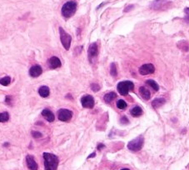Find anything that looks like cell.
<instances>
[{"label":"cell","mask_w":189,"mask_h":170,"mask_svg":"<svg viewBox=\"0 0 189 170\" xmlns=\"http://www.w3.org/2000/svg\"><path fill=\"white\" fill-rule=\"evenodd\" d=\"M77 7H78V3L75 1H68L67 3H65L61 10L62 15L65 18L73 17L76 13Z\"/></svg>","instance_id":"2"},{"label":"cell","mask_w":189,"mask_h":170,"mask_svg":"<svg viewBox=\"0 0 189 170\" xmlns=\"http://www.w3.org/2000/svg\"><path fill=\"white\" fill-rule=\"evenodd\" d=\"M26 163H27V166L29 170H38V164L32 155L26 156Z\"/></svg>","instance_id":"11"},{"label":"cell","mask_w":189,"mask_h":170,"mask_svg":"<svg viewBox=\"0 0 189 170\" xmlns=\"http://www.w3.org/2000/svg\"><path fill=\"white\" fill-rule=\"evenodd\" d=\"M95 155H96V153H92V154H90V155L88 156V159H91V158H93V157H95Z\"/></svg>","instance_id":"32"},{"label":"cell","mask_w":189,"mask_h":170,"mask_svg":"<svg viewBox=\"0 0 189 170\" xmlns=\"http://www.w3.org/2000/svg\"><path fill=\"white\" fill-rule=\"evenodd\" d=\"M133 5H128L127 8L124 9V12H125V13H127V12H128L129 10H131V9H133Z\"/></svg>","instance_id":"30"},{"label":"cell","mask_w":189,"mask_h":170,"mask_svg":"<svg viewBox=\"0 0 189 170\" xmlns=\"http://www.w3.org/2000/svg\"><path fill=\"white\" fill-rule=\"evenodd\" d=\"M42 115L46 119V120L49 123L54 122V119H55V117H54V114L53 113V112L51 110H49V109H48V108H46V109H43V110H42Z\"/></svg>","instance_id":"14"},{"label":"cell","mask_w":189,"mask_h":170,"mask_svg":"<svg viewBox=\"0 0 189 170\" xmlns=\"http://www.w3.org/2000/svg\"><path fill=\"white\" fill-rule=\"evenodd\" d=\"M48 67L51 68V69H56L58 68H60L62 63H61V61L58 58V57H51L50 59H48Z\"/></svg>","instance_id":"10"},{"label":"cell","mask_w":189,"mask_h":170,"mask_svg":"<svg viewBox=\"0 0 189 170\" xmlns=\"http://www.w3.org/2000/svg\"><path fill=\"white\" fill-rule=\"evenodd\" d=\"M184 12L186 14V16L184 18V19H185L186 22L189 23V8H186V9H184Z\"/></svg>","instance_id":"29"},{"label":"cell","mask_w":189,"mask_h":170,"mask_svg":"<svg viewBox=\"0 0 189 170\" xmlns=\"http://www.w3.org/2000/svg\"><path fill=\"white\" fill-rule=\"evenodd\" d=\"M4 146H5V147L6 146H9V144H4Z\"/></svg>","instance_id":"33"},{"label":"cell","mask_w":189,"mask_h":170,"mask_svg":"<svg viewBox=\"0 0 189 170\" xmlns=\"http://www.w3.org/2000/svg\"><path fill=\"white\" fill-rule=\"evenodd\" d=\"M12 100H13V98H12V96H10V95H8V96H6L5 103L8 105H9V106H11Z\"/></svg>","instance_id":"27"},{"label":"cell","mask_w":189,"mask_h":170,"mask_svg":"<svg viewBox=\"0 0 189 170\" xmlns=\"http://www.w3.org/2000/svg\"><path fill=\"white\" fill-rule=\"evenodd\" d=\"M105 148L104 144H99L98 145V148H98V150L100 151L102 148Z\"/></svg>","instance_id":"31"},{"label":"cell","mask_w":189,"mask_h":170,"mask_svg":"<svg viewBox=\"0 0 189 170\" xmlns=\"http://www.w3.org/2000/svg\"><path fill=\"white\" fill-rule=\"evenodd\" d=\"M139 94H140L142 98L145 99V100H148L150 99V97H151L150 91L146 87H143V86H142V87L139 88Z\"/></svg>","instance_id":"15"},{"label":"cell","mask_w":189,"mask_h":170,"mask_svg":"<svg viewBox=\"0 0 189 170\" xmlns=\"http://www.w3.org/2000/svg\"><path fill=\"white\" fill-rule=\"evenodd\" d=\"M121 170H130V169H128V168H123V169Z\"/></svg>","instance_id":"34"},{"label":"cell","mask_w":189,"mask_h":170,"mask_svg":"<svg viewBox=\"0 0 189 170\" xmlns=\"http://www.w3.org/2000/svg\"><path fill=\"white\" fill-rule=\"evenodd\" d=\"M116 98H117V94L114 93V92H110V93H107V94H105L104 97H103V99H104V101L107 103H110Z\"/></svg>","instance_id":"18"},{"label":"cell","mask_w":189,"mask_h":170,"mask_svg":"<svg viewBox=\"0 0 189 170\" xmlns=\"http://www.w3.org/2000/svg\"><path fill=\"white\" fill-rule=\"evenodd\" d=\"M38 94L42 98H47V97L49 96V94H50V90H49V88L47 87V86H42L40 87L39 89H38Z\"/></svg>","instance_id":"17"},{"label":"cell","mask_w":189,"mask_h":170,"mask_svg":"<svg viewBox=\"0 0 189 170\" xmlns=\"http://www.w3.org/2000/svg\"><path fill=\"white\" fill-rule=\"evenodd\" d=\"M119 93L123 96H126L128 94L130 91L133 90L134 88V84L131 81H123L120 82L117 86Z\"/></svg>","instance_id":"3"},{"label":"cell","mask_w":189,"mask_h":170,"mask_svg":"<svg viewBox=\"0 0 189 170\" xmlns=\"http://www.w3.org/2000/svg\"><path fill=\"white\" fill-rule=\"evenodd\" d=\"M73 117V112L66 108H61L58 111V118L60 121L68 122Z\"/></svg>","instance_id":"7"},{"label":"cell","mask_w":189,"mask_h":170,"mask_svg":"<svg viewBox=\"0 0 189 170\" xmlns=\"http://www.w3.org/2000/svg\"><path fill=\"white\" fill-rule=\"evenodd\" d=\"M81 103L83 108H93L94 106V99L91 95H85L81 99Z\"/></svg>","instance_id":"9"},{"label":"cell","mask_w":189,"mask_h":170,"mask_svg":"<svg viewBox=\"0 0 189 170\" xmlns=\"http://www.w3.org/2000/svg\"><path fill=\"white\" fill-rule=\"evenodd\" d=\"M166 103V100L163 98H158V99H154L152 102V106L154 108H158L162 107L163 105Z\"/></svg>","instance_id":"16"},{"label":"cell","mask_w":189,"mask_h":170,"mask_svg":"<svg viewBox=\"0 0 189 170\" xmlns=\"http://www.w3.org/2000/svg\"><path fill=\"white\" fill-rule=\"evenodd\" d=\"M42 73V68L39 65H34L32 66L29 69V75L32 78H38L39 77Z\"/></svg>","instance_id":"12"},{"label":"cell","mask_w":189,"mask_h":170,"mask_svg":"<svg viewBox=\"0 0 189 170\" xmlns=\"http://www.w3.org/2000/svg\"><path fill=\"white\" fill-rule=\"evenodd\" d=\"M120 123H123V124H127L129 123V120L127 119V118L126 116L122 117L121 119H120Z\"/></svg>","instance_id":"28"},{"label":"cell","mask_w":189,"mask_h":170,"mask_svg":"<svg viewBox=\"0 0 189 170\" xmlns=\"http://www.w3.org/2000/svg\"><path fill=\"white\" fill-rule=\"evenodd\" d=\"M130 113L133 117H140L143 114V109L139 106H135L131 109Z\"/></svg>","instance_id":"19"},{"label":"cell","mask_w":189,"mask_h":170,"mask_svg":"<svg viewBox=\"0 0 189 170\" xmlns=\"http://www.w3.org/2000/svg\"><path fill=\"white\" fill-rule=\"evenodd\" d=\"M31 134L34 139H39V138H42V133H40V132H38V131H33Z\"/></svg>","instance_id":"25"},{"label":"cell","mask_w":189,"mask_h":170,"mask_svg":"<svg viewBox=\"0 0 189 170\" xmlns=\"http://www.w3.org/2000/svg\"><path fill=\"white\" fill-rule=\"evenodd\" d=\"M9 114L8 112H3L0 113V123H5L9 121Z\"/></svg>","instance_id":"22"},{"label":"cell","mask_w":189,"mask_h":170,"mask_svg":"<svg viewBox=\"0 0 189 170\" xmlns=\"http://www.w3.org/2000/svg\"><path fill=\"white\" fill-rule=\"evenodd\" d=\"M10 83H11V78L9 76L3 77L2 79H0V84L3 86H8L10 84Z\"/></svg>","instance_id":"21"},{"label":"cell","mask_w":189,"mask_h":170,"mask_svg":"<svg viewBox=\"0 0 189 170\" xmlns=\"http://www.w3.org/2000/svg\"><path fill=\"white\" fill-rule=\"evenodd\" d=\"M169 1L170 0H155L152 5V9H156V10H157V9H158V10L162 9L164 6L167 5V3H169Z\"/></svg>","instance_id":"13"},{"label":"cell","mask_w":189,"mask_h":170,"mask_svg":"<svg viewBox=\"0 0 189 170\" xmlns=\"http://www.w3.org/2000/svg\"><path fill=\"white\" fill-rule=\"evenodd\" d=\"M44 159V168L45 170H57L58 166V158L50 153H44L42 154Z\"/></svg>","instance_id":"1"},{"label":"cell","mask_w":189,"mask_h":170,"mask_svg":"<svg viewBox=\"0 0 189 170\" xmlns=\"http://www.w3.org/2000/svg\"><path fill=\"white\" fill-rule=\"evenodd\" d=\"M88 59L91 63H93L94 62V60L96 59V58L99 55V48H98V45L97 42H93L91 43L89 48H88Z\"/></svg>","instance_id":"6"},{"label":"cell","mask_w":189,"mask_h":170,"mask_svg":"<svg viewBox=\"0 0 189 170\" xmlns=\"http://www.w3.org/2000/svg\"><path fill=\"white\" fill-rule=\"evenodd\" d=\"M155 72V68L152 63H147L143 64L139 68V74L141 75H148L152 74Z\"/></svg>","instance_id":"8"},{"label":"cell","mask_w":189,"mask_h":170,"mask_svg":"<svg viewBox=\"0 0 189 170\" xmlns=\"http://www.w3.org/2000/svg\"><path fill=\"white\" fill-rule=\"evenodd\" d=\"M110 74L113 77H116L118 75V71H117V67L114 63H113L110 66Z\"/></svg>","instance_id":"24"},{"label":"cell","mask_w":189,"mask_h":170,"mask_svg":"<svg viewBox=\"0 0 189 170\" xmlns=\"http://www.w3.org/2000/svg\"><path fill=\"white\" fill-rule=\"evenodd\" d=\"M59 34H60V40L62 42L63 48L66 50H69L71 46V42H72V37L70 34H68V33H66L64 31V29L62 27H59Z\"/></svg>","instance_id":"5"},{"label":"cell","mask_w":189,"mask_h":170,"mask_svg":"<svg viewBox=\"0 0 189 170\" xmlns=\"http://www.w3.org/2000/svg\"><path fill=\"white\" fill-rule=\"evenodd\" d=\"M127 103L125 102L124 100H123V99L118 100V102H117V107H118L119 109H125V108H127Z\"/></svg>","instance_id":"23"},{"label":"cell","mask_w":189,"mask_h":170,"mask_svg":"<svg viewBox=\"0 0 189 170\" xmlns=\"http://www.w3.org/2000/svg\"><path fill=\"white\" fill-rule=\"evenodd\" d=\"M146 83H147V85H149L151 88H152V89L154 91H158L159 90V86H158V84L157 83L154 81V80H152V79H148L146 81Z\"/></svg>","instance_id":"20"},{"label":"cell","mask_w":189,"mask_h":170,"mask_svg":"<svg viewBox=\"0 0 189 170\" xmlns=\"http://www.w3.org/2000/svg\"><path fill=\"white\" fill-rule=\"evenodd\" d=\"M143 138L142 136H139L128 143L127 148L132 152H138V151H140L142 149V148L143 146Z\"/></svg>","instance_id":"4"},{"label":"cell","mask_w":189,"mask_h":170,"mask_svg":"<svg viewBox=\"0 0 189 170\" xmlns=\"http://www.w3.org/2000/svg\"><path fill=\"white\" fill-rule=\"evenodd\" d=\"M91 89L93 91V92H98V91L100 90V86L97 83H92L91 84Z\"/></svg>","instance_id":"26"}]
</instances>
